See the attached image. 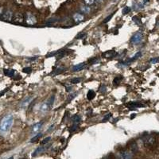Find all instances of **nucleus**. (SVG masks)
I'll list each match as a JSON object with an SVG mask.
<instances>
[{
	"label": "nucleus",
	"instance_id": "f257e3e1",
	"mask_svg": "<svg viewBox=\"0 0 159 159\" xmlns=\"http://www.w3.org/2000/svg\"><path fill=\"white\" fill-rule=\"evenodd\" d=\"M14 123V118L12 115H7L4 116L1 121H0V130L2 132H7L8 131Z\"/></svg>",
	"mask_w": 159,
	"mask_h": 159
},
{
	"label": "nucleus",
	"instance_id": "f03ea898",
	"mask_svg": "<svg viewBox=\"0 0 159 159\" xmlns=\"http://www.w3.org/2000/svg\"><path fill=\"white\" fill-rule=\"evenodd\" d=\"M55 100V95H51L49 99H47L41 105V107H40V111L42 113H46L48 111H49V109L52 107L53 103Z\"/></svg>",
	"mask_w": 159,
	"mask_h": 159
},
{
	"label": "nucleus",
	"instance_id": "7ed1b4c3",
	"mask_svg": "<svg viewBox=\"0 0 159 159\" xmlns=\"http://www.w3.org/2000/svg\"><path fill=\"white\" fill-rule=\"evenodd\" d=\"M143 35L142 33V32L138 31L137 33H135L130 38V42L136 45V44H138L140 43L142 41H143Z\"/></svg>",
	"mask_w": 159,
	"mask_h": 159
},
{
	"label": "nucleus",
	"instance_id": "20e7f679",
	"mask_svg": "<svg viewBox=\"0 0 159 159\" xmlns=\"http://www.w3.org/2000/svg\"><path fill=\"white\" fill-rule=\"evenodd\" d=\"M26 23L28 25H35L37 23V19L36 18L31 14V13H26Z\"/></svg>",
	"mask_w": 159,
	"mask_h": 159
},
{
	"label": "nucleus",
	"instance_id": "39448f33",
	"mask_svg": "<svg viewBox=\"0 0 159 159\" xmlns=\"http://www.w3.org/2000/svg\"><path fill=\"white\" fill-rule=\"evenodd\" d=\"M43 122L42 121H40L38 123H37L36 124H34L33 127H32V130H31V133L33 134H37L40 130H41L42 126H43Z\"/></svg>",
	"mask_w": 159,
	"mask_h": 159
},
{
	"label": "nucleus",
	"instance_id": "423d86ee",
	"mask_svg": "<svg viewBox=\"0 0 159 159\" xmlns=\"http://www.w3.org/2000/svg\"><path fill=\"white\" fill-rule=\"evenodd\" d=\"M12 20L14 21V22L15 23H18V24H21L24 22V17L22 14L20 13H17L13 16Z\"/></svg>",
	"mask_w": 159,
	"mask_h": 159
},
{
	"label": "nucleus",
	"instance_id": "0eeeda50",
	"mask_svg": "<svg viewBox=\"0 0 159 159\" xmlns=\"http://www.w3.org/2000/svg\"><path fill=\"white\" fill-rule=\"evenodd\" d=\"M134 153L130 150V151H128V150H123V151H121L120 154H119V157H120L122 159H130L131 157H133Z\"/></svg>",
	"mask_w": 159,
	"mask_h": 159
},
{
	"label": "nucleus",
	"instance_id": "6e6552de",
	"mask_svg": "<svg viewBox=\"0 0 159 159\" xmlns=\"http://www.w3.org/2000/svg\"><path fill=\"white\" fill-rule=\"evenodd\" d=\"M13 12L11 10H7L5 12H3V14H2V18L3 20H4V21H11L12 18H13Z\"/></svg>",
	"mask_w": 159,
	"mask_h": 159
},
{
	"label": "nucleus",
	"instance_id": "1a4fd4ad",
	"mask_svg": "<svg viewBox=\"0 0 159 159\" xmlns=\"http://www.w3.org/2000/svg\"><path fill=\"white\" fill-rule=\"evenodd\" d=\"M144 144L146 146H151L155 144V138L153 137V136H147L145 139H144Z\"/></svg>",
	"mask_w": 159,
	"mask_h": 159
},
{
	"label": "nucleus",
	"instance_id": "9d476101",
	"mask_svg": "<svg viewBox=\"0 0 159 159\" xmlns=\"http://www.w3.org/2000/svg\"><path fill=\"white\" fill-rule=\"evenodd\" d=\"M32 101V98L31 97H26V99H24L20 103V107L22 108H26L27 107H29L30 104Z\"/></svg>",
	"mask_w": 159,
	"mask_h": 159
},
{
	"label": "nucleus",
	"instance_id": "9b49d317",
	"mask_svg": "<svg viewBox=\"0 0 159 159\" xmlns=\"http://www.w3.org/2000/svg\"><path fill=\"white\" fill-rule=\"evenodd\" d=\"M73 18H74V21L76 22V23H79L81 22H83L84 19V17L83 14H81V13H76L73 16Z\"/></svg>",
	"mask_w": 159,
	"mask_h": 159
},
{
	"label": "nucleus",
	"instance_id": "f8f14e48",
	"mask_svg": "<svg viewBox=\"0 0 159 159\" xmlns=\"http://www.w3.org/2000/svg\"><path fill=\"white\" fill-rule=\"evenodd\" d=\"M127 106L129 108H130V109L136 108V107H144L143 104H142L141 103H139V102H130V103L127 104Z\"/></svg>",
	"mask_w": 159,
	"mask_h": 159
},
{
	"label": "nucleus",
	"instance_id": "ddd939ff",
	"mask_svg": "<svg viewBox=\"0 0 159 159\" xmlns=\"http://www.w3.org/2000/svg\"><path fill=\"white\" fill-rule=\"evenodd\" d=\"M116 55H117V53L112 50V51H107V52L104 53L102 54V56L104 58H111V57H115Z\"/></svg>",
	"mask_w": 159,
	"mask_h": 159
},
{
	"label": "nucleus",
	"instance_id": "4468645a",
	"mask_svg": "<svg viewBox=\"0 0 159 159\" xmlns=\"http://www.w3.org/2000/svg\"><path fill=\"white\" fill-rule=\"evenodd\" d=\"M46 150V147L45 146H39L37 147L32 154V157H35L37 155H38L39 154H41V153H43L44 151Z\"/></svg>",
	"mask_w": 159,
	"mask_h": 159
},
{
	"label": "nucleus",
	"instance_id": "2eb2a0df",
	"mask_svg": "<svg viewBox=\"0 0 159 159\" xmlns=\"http://www.w3.org/2000/svg\"><path fill=\"white\" fill-rule=\"evenodd\" d=\"M80 10H81V11L84 14H89L91 11L90 7H88L86 4L85 5H81V7H80Z\"/></svg>",
	"mask_w": 159,
	"mask_h": 159
},
{
	"label": "nucleus",
	"instance_id": "dca6fc26",
	"mask_svg": "<svg viewBox=\"0 0 159 159\" xmlns=\"http://www.w3.org/2000/svg\"><path fill=\"white\" fill-rule=\"evenodd\" d=\"M85 67V63H81V64H78L76 65H74L72 68V71L73 72H78V71H81L82 69H84V68Z\"/></svg>",
	"mask_w": 159,
	"mask_h": 159
},
{
	"label": "nucleus",
	"instance_id": "f3484780",
	"mask_svg": "<svg viewBox=\"0 0 159 159\" xmlns=\"http://www.w3.org/2000/svg\"><path fill=\"white\" fill-rule=\"evenodd\" d=\"M95 97V92L93 90H89L87 94V98L89 100H92V99Z\"/></svg>",
	"mask_w": 159,
	"mask_h": 159
},
{
	"label": "nucleus",
	"instance_id": "a211bd4d",
	"mask_svg": "<svg viewBox=\"0 0 159 159\" xmlns=\"http://www.w3.org/2000/svg\"><path fill=\"white\" fill-rule=\"evenodd\" d=\"M72 122H73L74 124L79 125L80 123H81V118L80 117L79 115H74L72 117Z\"/></svg>",
	"mask_w": 159,
	"mask_h": 159
},
{
	"label": "nucleus",
	"instance_id": "6ab92c4d",
	"mask_svg": "<svg viewBox=\"0 0 159 159\" xmlns=\"http://www.w3.org/2000/svg\"><path fill=\"white\" fill-rule=\"evenodd\" d=\"M4 74L7 76H13L14 74V69H4Z\"/></svg>",
	"mask_w": 159,
	"mask_h": 159
},
{
	"label": "nucleus",
	"instance_id": "aec40b11",
	"mask_svg": "<svg viewBox=\"0 0 159 159\" xmlns=\"http://www.w3.org/2000/svg\"><path fill=\"white\" fill-rule=\"evenodd\" d=\"M42 136V133H37V134H36V135L31 139L30 142H31V143H35V142L37 141L38 139H39L40 138H41Z\"/></svg>",
	"mask_w": 159,
	"mask_h": 159
},
{
	"label": "nucleus",
	"instance_id": "412c9836",
	"mask_svg": "<svg viewBox=\"0 0 159 159\" xmlns=\"http://www.w3.org/2000/svg\"><path fill=\"white\" fill-rule=\"evenodd\" d=\"M132 20H133V22H134L135 24H137V25H138V26H140V25L142 24L141 20L139 19L138 17H136V16H134V17L132 18Z\"/></svg>",
	"mask_w": 159,
	"mask_h": 159
},
{
	"label": "nucleus",
	"instance_id": "4be33fe9",
	"mask_svg": "<svg viewBox=\"0 0 159 159\" xmlns=\"http://www.w3.org/2000/svg\"><path fill=\"white\" fill-rule=\"evenodd\" d=\"M122 80H123V77L121 76H119V77L118 76H116L115 79H114V84H118L119 83H120V81H122Z\"/></svg>",
	"mask_w": 159,
	"mask_h": 159
},
{
	"label": "nucleus",
	"instance_id": "5701e85b",
	"mask_svg": "<svg viewBox=\"0 0 159 159\" xmlns=\"http://www.w3.org/2000/svg\"><path fill=\"white\" fill-rule=\"evenodd\" d=\"M64 71H65V69H64V68H58V69H56L53 72L52 75H57V74H60V73L63 72Z\"/></svg>",
	"mask_w": 159,
	"mask_h": 159
},
{
	"label": "nucleus",
	"instance_id": "b1692460",
	"mask_svg": "<svg viewBox=\"0 0 159 159\" xmlns=\"http://www.w3.org/2000/svg\"><path fill=\"white\" fill-rule=\"evenodd\" d=\"M99 61V59H98V58H96V57H93V58H92V59H90V60H89V63H90L91 65H95V64H97Z\"/></svg>",
	"mask_w": 159,
	"mask_h": 159
},
{
	"label": "nucleus",
	"instance_id": "393cba45",
	"mask_svg": "<svg viewBox=\"0 0 159 159\" xmlns=\"http://www.w3.org/2000/svg\"><path fill=\"white\" fill-rule=\"evenodd\" d=\"M130 150H131V151H132L133 153H135V152H137V151H138V146H137V145H136V143H132V144H131Z\"/></svg>",
	"mask_w": 159,
	"mask_h": 159
},
{
	"label": "nucleus",
	"instance_id": "a878e982",
	"mask_svg": "<svg viewBox=\"0 0 159 159\" xmlns=\"http://www.w3.org/2000/svg\"><path fill=\"white\" fill-rule=\"evenodd\" d=\"M159 62V57H154L150 60V64H157Z\"/></svg>",
	"mask_w": 159,
	"mask_h": 159
},
{
	"label": "nucleus",
	"instance_id": "bb28decb",
	"mask_svg": "<svg viewBox=\"0 0 159 159\" xmlns=\"http://www.w3.org/2000/svg\"><path fill=\"white\" fill-rule=\"evenodd\" d=\"M81 81V79H80V78H74V79L71 80V83L73 84H76L80 83Z\"/></svg>",
	"mask_w": 159,
	"mask_h": 159
},
{
	"label": "nucleus",
	"instance_id": "cd10ccee",
	"mask_svg": "<svg viewBox=\"0 0 159 159\" xmlns=\"http://www.w3.org/2000/svg\"><path fill=\"white\" fill-rule=\"evenodd\" d=\"M114 14H115V13H112L111 14H110L109 16H107L104 20V22H103V23H107L109 21H110V20H111V18L114 16Z\"/></svg>",
	"mask_w": 159,
	"mask_h": 159
},
{
	"label": "nucleus",
	"instance_id": "c85d7f7f",
	"mask_svg": "<svg viewBox=\"0 0 159 159\" xmlns=\"http://www.w3.org/2000/svg\"><path fill=\"white\" fill-rule=\"evenodd\" d=\"M95 2V0H84V3L86 5L88 6H91V5H93Z\"/></svg>",
	"mask_w": 159,
	"mask_h": 159
},
{
	"label": "nucleus",
	"instance_id": "c756f323",
	"mask_svg": "<svg viewBox=\"0 0 159 159\" xmlns=\"http://www.w3.org/2000/svg\"><path fill=\"white\" fill-rule=\"evenodd\" d=\"M99 92H101V93H104V92H106V91H107V88H106V86L104 85V84H102V85L100 86V88H99Z\"/></svg>",
	"mask_w": 159,
	"mask_h": 159
},
{
	"label": "nucleus",
	"instance_id": "7c9ffc66",
	"mask_svg": "<svg viewBox=\"0 0 159 159\" xmlns=\"http://www.w3.org/2000/svg\"><path fill=\"white\" fill-rule=\"evenodd\" d=\"M130 10H131V9H130L129 7H125L123 9V14H127L130 13Z\"/></svg>",
	"mask_w": 159,
	"mask_h": 159
},
{
	"label": "nucleus",
	"instance_id": "2f4dec72",
	"mask_svg": "<svg viewBox=\"0 0 159 159\" xmlns=\"http://www.w3.org/2000/svg\"><path fill=\"white\" fill-rule=\"evenodd\" d=\"M31 71H32V69H31L30 67H26V68H24V69H22V72H23L24 73H27V74L30 73Z\"/></svg>",
	"mask_w": 159,
	"mask_h": 159
},
{
	"label": "nucleus",
	"instance_id": "473e14b6",
	"mask_svg": "<svg viewBox=\"0 0 159 159\" xmlns=\"http://www.w3.org/2000/svg\"><path fill=\"white\" fill-rule=\"evenodd\" d=\"M78 127H79V125H77V124H74V123H73V125L70 127V131H71V132L76 131V130L78 129Z\"/></svg>",
	"mask_w": 159,
	"mask_h": 159
},
{
	"label": "nucleus",
	"instance_id": "72a5a7b5",
	"mask_svg": "<svg viewBox=\"0 0 159 159\" xmlns=\"http://www.w3.org/2000/svg\"><path fill=\"white\" fill-rule=\"evenodd\" d=\"M111 116H112V114H111V113H108V114L104 116V118H103V122H106L107 120H108V119H109Z\"/></svg>",
	"mask_w": 159,
	"mask_h": 159
},
{
	"label": "nucleus",
	"instance_id": "f704fd0d",
	"mask_svg": "<svg viewBox=\"0 0 159 159\" xmlns=\"http://www.w3.org/2000/svg\"><path fill=\"white\" fill-rule=\"evenodd\" d=\"M50 139H51V137H47V138H46L44 140H42V144H43V145H45V144H46V143H48L49 141H50Z\"/></svg>",
	"mask_w": 159,
	"mask_h": 159
},
{
	"label": "nucleus",
	"instance_id": "c9c22d12",
	"mask_svg": "<svg viewBox=\"0 0 159 159\" xmlns=\"http://www.w3.org/2000/svg\"><path fill=\"white\" fill-rule=\"evenodd\" d=\"M86 34H85V33H79L77 36H76V39H80V38H83L84 36H85Z\"/></svg>",
	"mask_w": 159,
	"mask_h": 159
},
{
	"label": "nucleus",
	"instance_id": "e433bc0d",
	"mask_svg": "<svg viewBox=\"0 0 159 159\" xmlns=\"http://www.w3.org/2000/svg\"><path fill=\"white\" fill-rule=\"evenodd\" d=\"M76 93H75V94H72V95H69V99L68 100L69 101V100H72V99L76 96Z\"/></svg>",
	"mask_w": 159,
	"mask_h": 159
},
{
	"label": "nucleus",
	"instance_id": "4c0bfd02",
	"mask_svg": "<svg viewBox=\"0 0 159 159\" xmlns=\"http://www.w3.org/2000/svg\"><path fill=\"white\" fill-rule=\"evenodd\" d=\"M37 57L38 56H33V57H31V58H27V60H28V61H35V60H37Z\"/></svg>",
	"mask_w": 159,
	"mask_h": 159
},
{
	"label": "nucleus",
	"instance_id": "58836bf2",
	"mask_svg": "<svg viewBox=\"0 0 159 159\" xmlns=\"http://www.w3.org/2000/svg\"><path fill=\"white\" fill-rule=\"evenodd\" d=\"M3 14V7H0V16Z\"/></svg>",
	"mask_w": 159,
	"mask_h": 159
},
{
	"label": "nucleus",
	"instance_id": "ea45409f",
	"mask_svg": "<svg viewBox=\"0 0 159 159\" xmlns=\"http://www.w3.org/2000/svg\"><path fill=\"white\" fill-rule=\"evenodd\" d=\"M7 91V89H6L5 91H3L2 92H0V96H2V95H3V94H5V92H6Z\"/></svg>",
	"mask_w": 159,
	"mask_h": 159
},
{
	"label": "nucleus",
	"instance_id": "a19ab883",
	"mask_svg": "<svg viewBox=\"0 0 159 159\" xmlns=\"http://www.w3.org/2000/svg\"><path fill=\"white\" fill-rule=\"evenodd\" d=\"M66 90H67V92H70V91L72 90V88H71V87H69V88H67Z\"/></svg>",
	"mask_w": 159,
	"mask_h": 159
},
{
	"label": "nucleus",
	"instance_id": "79ce46f5",
	"mask_svg": "<svg viewBox=\"0 0 159 159\" xmlns=\"http://www.w3.org/2000/svg\"><path fill=\"white\" fill-rule=\"evenodd\" d=\"M53 127H54V125H52V126L50 127V128H49V129L48 130V131H50V130H52V129L53 128Z\"/></svg>",
	"mask_w": 159,
	"mask_h": 159
},
{
	"label": "nucleus",
	"instance_id": "37998d69",
	"mask_svg": "<svg viewBox=\"0 0 159 159\" xmlns=\"http://www.w3.org/2000/svg\"><path fill=\"white\" fill-rule=\"evenodd\" d=\"M148 1H149V0H144V1H143V5H145V4H146V3H147Z\"/></svg>",
	"mask_w": 159,
	"mask_h": 159
},
{
	"label": "nucleus",
	"instance_id": "c03bdc74",
	"mask_svg": "<svg viewBox=\"0 0 159 159\" xmlns=\"http://www.w3.org/2000/svg\"><path fill=\"white\" fill-rule=\"evenodd\" d=\"M97 1H99V2H103L104 0H97Z\"/></svg>",
	"mask_w": 159,
	"mask_h": 159
}]
</instances>
